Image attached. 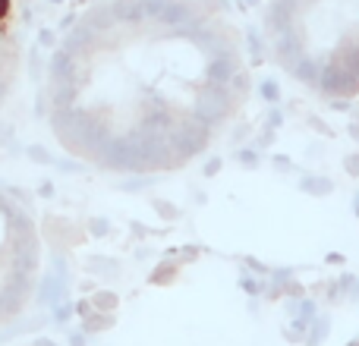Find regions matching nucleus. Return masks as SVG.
Returning <instances> with one entry per match:
<instances>
[{"instance_id": "obj_2", "label": "nucleus", "mask_w": 359, "mask_h": 346, "mask_svg": "<svg viewBox=\"0 0 359 346\" xmlns=\"http://www.w3.org/2000/svg\"><path fill=\"white\" fill-rule=\"evenodd\" d=\"M268 29L293 79L325 98L359 95V0H274Z\"/></svg>"}, {"instance_id": "obj_4", "label": "nucleus", "mask_w": 359, "mask_h": 346, "mask_svg": "<svg viewBox=\"0 0 359 346\" xmlns=\"http://www.w3.org/2000/svg\"><path fill=\"white\" fill-rule=\"evenodd\" d=\"M13 73H16V48H13V38L0 29V104L10 95Z\"/></svg>"}, {"instance_id": "obj_5", "label": "nucleus", "mask_w": 359, "mask_h": 346, "mask_svg": "<svg viewBox=\"0 0 359 346\" xmlns=\"http://www.w3.org/2000/svg\"><path fill=\"white\" fill-rule=\"evenodd\" d=\"M347 346H359V340H350V343H347Z\"/></svg>"}, {"instance_id": "obj_3", "label": "nucleus", "mask_w": 359, "mask_h": 346, "mask_svg": "<svg viewBox=\"0 0 359 346\" xmlns=\"http://www.w3.org/2000/svg\"><path fill=\"white\" fill-rule=\"evenodd\" d=\"M41 274V236L29 205L0 186V324H10L32 303Z\"/></svg>"}, {"instance_id": "obj_1", "label": "nucleus", "mask_w": 359, "mask_h": 346, "mask_svg": "<svg viewBox=\"0 0 359 346\" xmlns=\"http://www.w3.org/2000/svg\"><path fill=\"white\" fill-rule=\"evenodd\" d=\"M249 95L230 29L192 0H114L73 25L48 69L60 148L107 173H174Z\"/></svg>"}]
</instances>
